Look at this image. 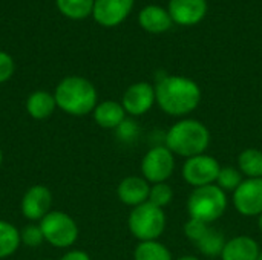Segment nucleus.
I'll list each match as a JSON object with an SVG mask.
<instances>
[{
    "label": "nucleus",
    "instance_id": "nucleus-1",
    "mask_svg": "<svg viewBox=\"0 0 262 260\" xmlns=\"http://www.w3.org/2000/svg\"><path fill=\"white\" fill-rule=\"evenodd\" d=\"M155 98L166 113L183 116L198 107L201 101V89L190 78L164 75L155 86Z\"/></svg>",
    "mask_w": 262,
    "mask_h": 260
},
{
    "label": "nucleus",
    "instance_id": "nucleus-2",
    "mask_svg": "<svg viewBox=\"0 0 262 260\" xmlns=\"http://www.w3.org/2000/svg\"><path fill=\"white\" fill-rule=\"evenodd\" d=\"M57 107L72 116H84L97 107V89L95 86L78 75L63 78L54 92Z\"/></svg>",
    "mask_w": 262,
    "mask_h": 260
},
{
    "label": "nucleus",
    "instance_id": "nucleus-3",
    "mask_svg": "<svg viewBox=\"0 0 262 260\" xmlns=\"http://www.w3.org/2000/svg\"><path fill=\"white\" fill-rule=\"evenodd\" d=\"M210 144L209 129L196 120H183L173 124L166 135V147L184 158L203 155Z\"/></svg>",
    "mask_w": 262,
    "mask_h": 260
},
{
    "label": "nucleus",
    "instance_id": "nucleus-4",
    "mask_svg": "<svg viewBox=\"0 0 262 260\" xmlns=\"http://www.w3.org/2000/svg\"><path fill=\"white\" fill-rule=\"evenodd\" d=\"M227 208L226 192L218 185H204L195 188L187 201V211L190 219L201 221L204 224L220 219Z\"/></svg>",
    "mask_w": 262,
    "mask_h": 260
},
{
    "label": "nucleus",
    "instance_id": "nucleus-5",
    "mask_svg": "<svg viewBox=\"0 0 262 260\" xmlns=\"http://www.w3.org/2000/svg\"><path fill=\"white\" fill-rule=\"evenodd\" d=\"M127 225L132 236L140 242L157 241L166 228L164 210L147 201L138 207H134L129 215Z\"/></svg>",
    "mask_w": 262,
    "mask_h": 260
},
{
    "label": "nucleus",
    "instance_id": "nucleus-6",
    "mask_svg": "<svg viewBox=\"0 0 262 260\" xmlns=\"http://www.w3.org/2000/svg\"><path fill=\"white\" fill-rule=\"evenodd\" d=\"M38 225L41 228L45 242L55 248H69L78 239V225L64 211L51 210Z\"/></svg>",
    "mask_w": 262,
    "mask_h": 260
},
{
    "label": "nucleus",
    "instance_id": "nucleus-7",
    "mask_svg": "<svg viewBox=\"0 0 262 260\" xmlns=\"http://www.w3.org/2000/svg\"><path fill=\"white\" fill-rule=\"evenodd\" d=\"M175 170V158L173 153L163 146L150 149L143 161H141V172L147 182L160 184L166 182Z\"/></svg>",
    "mask_w": 262,
    "mask_h": 260
},
{
    "label": "nucleus",
    "instance_id": "nucleus-8",
    "mask_svg": "<svg viewBox=\"0 0 262 260\" xmlns=\"http://www.w3.org/2000/svg\"><path fill=\"white\" fill-rule=\"evenodd\" d=\"M220 164L213 156L209 155H198L193 158H189L183 166V178L184 181L198 188L204 185H212L216 182L220 175Z\"/></svg>",
    "mask_w": 262,
    "mask_h": 260
},
{
    "label": "nucleus",
    "instance_id": "nucleus-9",
    "mask_svg": "<svg viewBox=\"0 0 262 260\" xmlns=\"http://www.w3.org/2000/svg\"><path fill=\"white\" fill-rule=\"evenodd\" d=\"M233 205L244 216L262 215V178L243 181L233 192Z\"/></svg>",
    "mask_w": 262,
    "mask_h": 260
},
{
    "label": "nucleus",
    "instance_id": "nucleus-10",
    "mask_svg": "<svg viewBox=\"0 0 262 260\" xmlns=\"http://www.w3.org/2000/svg\"><path fill=\"white\" fill-rule=\"evenodd\" d=\"M52 205V193L48 187L37 184L29 187L20 202V211L28 221H41Z\"/></svg>",
    "mask_w": 262,
    "mask_h": 260
},
{
    "label": "nucleus",
    "instance_id": "nucleus-11",
    "mask_svg": "<svg viewBox=\"0 0 262 260\" xmlns=\"http://www.w3.org/2000/svg\"><path fill=\"white\" fill-rule=\"evenodd\" d=\"M155 101V87H152L149 83L140 81L126 89V92L123 93L121 106L124 107L126 113L132 116H140L149 112Z\"/></svg>",
    "mask_w": 262,
    "mask_h": 260
},
{
    "label": "nucleus",
    "instance_id": "nucleus-12",
    "mask_svg": "<svg viewBox=\"0 0 262 260\" xmlns=\"http://www.w3.org/2000/svg\"><path fill=\"white\" fill-rule=\"evenodd\" d=\"M132 6L134 0H95L92 15L98 25L112 28L126 20Z\"/></svg>",
    "mask_w": 262,
    "mask_h": 260
},
{
    "label": "nucleus",
    "instance_id": "nucleus-13",
    "mask_svg": "<svg viewBox=\"0 0 262 260\" xmlns=\"http://www.w3.org/2000/svg\"><path fill=\"white\" fill-rule=\"evenodd\" d=\"M207 12L206 0H170L169 14L172 20L183 26H193L200 23Z\"/></svg>",
    "mask_w": 262,
    "mask_h": 260
},
{
    "label": "nucleus",
    "instance_id": "nucleus-14",
    "mask_svg": "<svg viewBox=\"0 0 262 260\" xmlns=\"http://www.w3.org/2000/svg\"><path fill=\"white\" fill-rule=\"evenodd\" d=\"M149 193H150L149 182L140 176L124 178L117 188V195H118L120 201L130 207H138V205L147 202Z\"/></svg>",
    "mask_w": 262,
    "mask_h": 260
},
{
    "label": "nucleus",
    "instance_id": "nucleus-15",
    "mask_svg": "<svg viewBox=\"0 0 262 260\" xmlns=\"http://www.w3.org/2000/svg\"><path fill=\"white\" fill-rule=\"evenodd\" d=\"M261 254L259 245L249 236H238L226 242L221 253L223 260H258Z\"/></svg>",
    "mask_w": 262,
    "mask_h": 260
},
{
    "label": "nucleus",
    "instance_id": "nucleus-16",
    "mask_svg": "<svg viewBox=\"0 0 262 260\" xmlns=\"http://www.w3.org/2000/svg\"><path fill=\"white\" fill-rule=\"evenodd\" d=\"M138 21L143 29L152 34H161L166 32L172 26V17L167 11H164L158 5H149L141 9L138 15Z\"/></svg>",
    "mask_w": 262,
    "mask_h": 260
},
{
    "label": "nucleus",
    "instance_id": "nucleus-17",
    "mask_svg": "<svg viewBox=\"0 0 262 260\" xmlns=\"http://www.w3.org/2000/svg\"><path fill=\"white\" fill-rule=\"evenodd\" d=\"M92 115L95 123L103 129H117L126 120V110L121 103L112 100L97 104Z\"/></svg>",
    "mask_w": 262,
    "mask_h": 260
},
{
    "label": "nucleus",
    "instance_id": "nucleus-18",
    "mask_svg": "<svg viewBox=\"0 0 262 260\" xmlns=\"http://www.w3.org/2000/svg\"><path fill=\"white\" fill-rule=\"evenodd\" d=\"M57 109L54 93L46 90H35L26 98V112L34 120H46Z\"/></svg>",
    "mask_w": 262,
    "mask_h": 260
},
{
    "label": "nucleus",
    "instance_id": "nucleus-19",
    "mask_svg": "<svg viewBox=\"0 0 262 260\" xmlns=\"http://www.w3.org/2000/svg\"><path fill=\"white\" fill-rule=\"evenodd\" d=\"M20 245V230H17L12 224L0 219V259L12 256Z\"/></svg>",
    "mask_w": 262,
    "mask_h": 260
},
{
    "label": "nucleus",
    "instance_id": "nucleus-20",
    "mask_svg": "<svg viewBox=\"0 0 262 260\" xmlns=\"http://www.w3.org/2000/svg\"><path fill=\"white\" fill-rule=\"evenodd\" d=\"M239 172L250 179L262 178V152L258 149H246L238 158Z\"/></svg>",
    "mask_w": 262,
    "mask_h": 260
},
{
    "label": "nucleus",
    "instance_id": "nucleus-21",
    "mask_svg": "<svg viewBox=\"0 0 262 260\" xmlns=\"http://www.w3.org/2000/svg\"><path fill=\"white\" fill-rule=\"evenodd\" d=\"M58 11L72 20H81L92 14L95 0H55Z\"/></svg>",
    "mask_w": 262,
    "mask_h": 260
},
{
    "label": "nucleus",
    "instance_id": "nucleus-22",
    "mask_svg": "<svg viewBox=\"0 0 262 260\" xmlns=\"http://www.w3.org/2000/svg\"><path fill=\"white\" fill-rule=\"evenodd\" d=\"M196 247L204 256H210V257L221 256V253L226 247V238L220 230L209 228L207 233L196 242Z\"/></svg>",
    "mask_w": 262,
    "mask_h": 260
},
{
    "label": "nucleus",
    "instance_id": "nucleus-23",
    "mask_svg": "<svg viewBox=\"0 0 262 260\" xmlns=\"http://www.w3.org/2000/svg\"><path fill=\"white\" fill-rule=\"evenodd\" d=\"M134 260H172L170 251L157 241L140 242L134 251Z\"/></svg>",
    "mask_w": 262,
    "mask_h": 260
},
{
    "label": "nucleus",
    "instance_id": "nucleus-24",
    "mask_svg": "<svg viewBox=\"0 0 262 260\" xmlns=\"http://www.w3.org/2000/svg\"><path fill=\"white\" fill-rule=\"evenodd\" d=\"M243 173L235 167H223L218 175V187L224 192H235L243 182Z\"/></svg>",
    "mask_w": 262,
    "mask_h": 260
},
{
    "label": "nucleus",
    "instance_id": "nucleus-25",
    "mask_svg": "<svg viewBox=\"0 0 262 260\" xmlns=\"http://www.w3.org/2000/svg\"><path fill=\"white\" fill-rule=\"evenodd\" d=\"M172 198H173V190L166 182L154 184L150 187V193H149V202L150 204H154L160 208H164L166 205L170 204Z\"/></svg>",
    "mask_w": 262,
    "mask_h": 260
},
{
    "label": "nucleus",
    "instance_id": "nucleus-26",
    "mask_svg": "<svg viewBox=\"0 0 262 260\" xmlns=\"http://www.w3.org/2000/svg\"><path fill=\"white\" fill-rule=\"evenodd\" d=\"M20 239H21V244L28 248H37L45 242L41 228L40 225H35V224H29L23 227V230H20Z\"/></svg>",
    "mask_w": 262,
    "mask_h": 260
},
{
    "label": "nucleus",
    "instance_id": "nucleus-27",
    "mask_svg": "<svg viewBox=\"0 0 262 260\" xmlns=\"http://www.w3.org/2000/svg\"><path fill=\"white\" fill-rule=\"evenodd\" d=\"M209 224H204L201 221H196V219H190L184 224V234L187 239H190L192 242H198L209 230Z\"/></svg>",
    "mask_w": 262,
    "mask_h": 260
},
{
    "label": "nucleus",
    "instance_id": "nucleus-28",
    "mask_svg": "<svg viewBox=\"0 0 262 260\" xmlns=\"http://www.w3.org/2000/svg\"><path fill=\"white\" fill-rule=\"evenodd\" d=\"M14 74V60L9 54L0 51V84L8 81Z\"/></svg>",
    "mask_w": 262,
    "mask_h": 260
},
{
    "label": "nucleus",
    "instance_id": "nucleus-29",
    "mask_svg": "<svg viewBox=\"0 0 262 260\" xmlns=\"http://www.w3.org/2000/svg\"><path fill=\"white\" fill-rule=\"evenodd\" d=\"M115 130L118 132V136H120L121 139H126V141L135 138V135H137V132H138L135 123L130 121V120H124Z\"/></svg>",
    "mask_w": 262,
    "mask_h": 260
},
{
    "label": "nucleus",
    "instance_id": "nucleus-30",
    "mask_svg": "<svg viewBox=\"0 0 262 260\" xmlns=\"http://www.w3.org/2000/svg\"><path fill=\"white\" fill-rule=\"evenodd\" d=\"M58 260H92L91 256L81 250H72V251H68L66 254H63Z\"/></svg>",
    "mask_w": 262,
    "mask_h": 260
},
{
    "label": "nucleus",
    "instance_id": "nucleus-31",
    "mask_svg": "<svg viewBox=\"0 0 262 260\" xmlns=\"http://www.w3.org/2000/svg\"><path fill=\"white\" fill-rule=\"evenodd\" d=\"M177 260H200L198 257H195V256H181L180 259Z\"/></svg>",
    "mask_w": 262,
    "mask_h": 260
},
{
    "label": "nucleus",
    "instance_id": "nucleus-32",
    "mask_svg": "<svg viewBox=\"0 0 262 260\" xmlns=\"http://www.w3.org/2000/svg\"><path fill=\"white\" fill-rule=\"evenodd\" d=\"M258 228H259V231L262 233V215H259V219H258Z\"/></svg>",
    "mask_w": 262,
    "mask_h": 260
},
{
    "label": "nucleus",
    "instance_id": "nucleus-33",
    "mask_svg": "<svg viewBox=\"0 0 262 260\" xmlns=\"http://www.w3.org/2000/svg\"><path fill=\"white\" fill-rule=\"evenodd\" d=\"M2 162H3V153H2V149H0V167H2Z\"/></svg>",
    "mask_w": 262,
    "mask_h": 260
},
{
    "label": "nucleus",
    "instance_id": "nucleus-34",
    "mask_svg": "<svg viewBox=\"0 0 262 260\" xmlns=\"http://www.w3.org/2000/svg\"><path fill=\"white\" fill-rule=\"evenodd\" d=\"M258 260H262V253H261V254H259V257H258Z\"/></svg>",
    "mask_w": 262,
    "mask_h": 260
},
{
    "label": "nucleus",
    "instance_id": "nucleus-35",
    "mask_svg": "<svg viewBox=\"0 0 262 260\" xmlns=\"http://www.w3.org/2000/svg\"><path fill=\"white\" fill-rule=\"evenodd\" d=\"M43 260H54V259H43Z\"/></svg>",
    "mask_w": 262,
    "mask_h": 260
}]
</instances>
